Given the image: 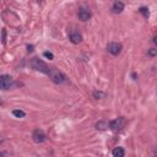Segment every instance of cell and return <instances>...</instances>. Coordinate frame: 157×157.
I'll return each instance as SVG.
<instances>
[{
    "instance_id": "obj_11",
    "label": "cell",
    "mask_w": 157,
    "mask_h": 157,
    "mask_svg": "<svg viewBox=\"0 0 157 157\" xmlns=\"http://www.w3.org/2000/svg\"><path fill=\"white\" fill-rule=\"evenodd\" d=\"M12 114H14L16 118H23L25 115H26V113H25L23 110H21V109H14V110H12Z\"/></svg>"
},
{
    "instance_id": "obj_10",
    "label": "cell",
    "mask_w": 157,
    "mask_h": 157,
    "mask_svg": "<svg viewBox=\"0 0 157 157\" xmlns=\"http://www.w3.org/2000/svg\"><path fill=\"white\" fill-rule=\"evenodd\" d=\"M124 155H125V151L123 147H115L113 150V157H124Z\"/></svg>"
},
{
    "instance_id": "obj_16",
    "label": "cell",
    "mask_w": 157,
    "mask_h": 157,
    "mask_svg": "<svg viewBox=\"0 0 157 157\" xmlns=\"http://www.w3.org/2000/svg\"><path fill=\"white\" fill-rule=\"evenodd\" d=\"M93 96L96 97V98H100V97H103V96H104V93H102V92H97V91H94V92H93Z\"/></svg>"
},
{
    "instance_id": "obj_15",
    "label": "cell",
    "mask_w": 157,
    "mask_h": 157,
    "mask_svg": "<svg viewBox=\"0 0 157 157\" xmlns=\"http://www.w3.org/2000/svg\"><path fill=\"white\" fill-rule=\"evenodd\" d=\"M148 55H151V57H155V55H157V49H150L148 51Z\"/></svg>"
},
{
    "instance_id": "obj_1",
    "label": "cell",
    "mask_w": 157,
    "mask_h": 157,
    "mask_svg": "<svg viewBox=\"0 0 157 157\" xmlns=\"http://www.w3.org/2000/svg\"><path fill=\"white\" fill-rule=\"evenodd\" d=\"M48 75H49V77H51V80L54 82V84H58V85L65 84V82L68 81L67 80V76H65L61 71H59L58 69H55V68H51Z\"/></svg>"
},
{
    "instance_id": "obj_14",
    "label": "cell",
    "mask_w": 157,
    "mask_h": 157,
    "mask_svg": "<svg viewBox=\"0 0 157 157\" xmlns=\"http://www.w3.org/2000/svg\"><path fill=\"white\" fill-rule=\"evenodd\" d=\"M43 55L47 58V59H49V60H52V59H54V55H53V53H51V52H44L43 53Z\"/></svg>"
},
{
    "instance_id": "obj_12",
    "label": "cell",
    "mask_w": 157,
    "mask_h": 157,
    "mask_svg": "<svg viewBox=\"0 0 157 157\" xmlns=\"http://www.w3.org/2000/svg\"><path fill=\"white\" fill-rule=\"evenodd\" d=\"M96 126H97V129H100V130H104L106 128H108V124L106 122H98L96 124Z\"/></svg>"
},
{
    "instance_id": "obj_3",
    "label": "cell",
    "mask_w": 157,
    "mask_h": 157,
    "mask_svg": "<svg viewBox=\"0 0 157 157\" xmlns=\"http://www.w3.org/2000/svg\"><path fill=\"white\" fill-rule=\"evenodd\" d=\"M124 125H125V119H124L123 117L120 118H117V119H114V120H112L109 123V128L112 129L113 131H119V130H122Z\"/></svg>"
},
{
    "instance_id": "obj_9",
    "label": "cell",
    "mask_w": 157,
    "mask_h": 157,
    "mask_svg": "<svg viewBox=\"0 0 157 157\" xmlns=\"http://www.w3.org/2000/svg\"><path fill=\"white\" fill-rule=\"evenodd\" d=\"M112 10L114 14H120V12L124 10V4L122 1H115L112 6Z\"/></svg>"
},
{
    "instance_id": "obj_17",
    "label": "cell",
    "mask_w": 157,
    "mask_h": 157,
    "mask_svg": "<svg viewBox=\"0 0 157 157\" xmlns=\"http://www.w3.org/2000/svg\"><path fill=\"white\" fill-rule=\"evenodd\" d=\"M6 42V31L3 30V44H5Z\"/></svg>"
},
{
    "instance_id": "obj_13",
    "label": "cell",
    "mask_w": 157,
    "mask_h": 157,
    "mask_svg": "<svg viewBox=\"0 0 157 157\" xmlns=\"http://www.w3.org/2000/svg\"><path fill=\"white\" fill-rule=\"evenodd\" d=\"M139 11L144 15V17H148V15H150V12H148V9H147V7H144V6H142V7H140Z\"/></svg>"
},
{
    "instance_id": "obj_7",
    "label": "cell",
    "mask_w": 157,
    "mask_h": 157,
    "mask_svg": "<svg viewBox=\"0 0 157 157\" xmlns=\"http://www.w3.org/2000/svg\"><path fill=\"white\" fill-rule=\"evenodd\" d=\"M70 42L74 43V44H78L82 42V36L78 31H70Z\"/></svg>"
},
{
    "instance_id": "obj_18",
    "label": "cell",
    "mask_w": 157,
    "mask_h": 157,
    "mask_svg": "<svg viewBox=\"0 0 157 157\" xmlns=\"http://www.w3.org/2000/svg\"><path fill=\"white\" fill-rule=\"evenodd\" d=\"M27 51L28 52H33V45H32V44L31 45H27Z\"/></svg>"
},
{
    "instance_id": "obj_2",
    "label": "cell",
    "mask_w": 157,
    "mask_h": 157,
    "mask_svg": "<svg viewBox=\"0 0 157 157\" xmlns=\"http://www.w3.org/2000/svg\"><path fill=\"white\" fill-rule=\"evenodd\" d=\"M31 67L32 69L37 70V71H41V73H44V74H49V70H51V68H48V65L43 60L38 59V58H33L31 60Z\"/></svg>"
},
{
    "instance_id": "obj_8",
    "label": "cell",
    "mask_w": 157,
    "mask_h": 157,
    "mask_svg": "<svg viewBox=\"0 0 157 157\" xmlns=\"http://www.w3.org/2000/svg\"><path fill=\"white\" fill-rule=\"evenodd\" d=\"M78 19L81 20V21H88L91 19V11L88 9H86V7H81L80 10H78Z\"/></svg>"
},
{
    "instance_id": "obj_4",
    "label": "cell",
    "mask_w": 157,
    "mask_h": 157,
    "mask_svg": "<svg viewBox=\"0 0 157 157\" xmlns=\"http://www.w3.org/2000/svg\"><path fill=\"white\" fill-rule=\"evenodd\" d=\"M12 86V77L10 75H1L0 77V87L1 90H9Z\"/></svg>"
},
{
    "instance_id": "obj_20",
    "label": "cell",
    "mask_w": 157,
    "mask_h": 157,
    "mask_svg": "<svg viewBox=\"0 0 157 157\" xmlns=\"http://www.w3.org/2000/svg\"><path fill=\"white\" fill-rule=\"evenodd\" d=\"M154 156H155V157H157V148H156L155 152H154Z\"/></svg>"
},
{
    "instance_id": "obj_19",
    "label": "cell",
    "mask_w": 157,
    "mask_h": 157,
    "mask_svg": "<svg viewBox=\"0 0 157 157\" xmlns=\"http://www.w3.org/2000/svg\"><path fill=\"white\" fill-rule=\"evenodd\" d=\"M154 43L157 45V37H155V38H154Z\"/></svg>"
},
{
    "instance_id": "obj_5",
    "label": "cell",
    "mask_w": 157,
    "mask_h": 157,
    "mask_svg": "<svg viewBox=\"0 0 157 157\" xmlns=\"http://www.w3.org/2000/svg\"><path fill=\"white\" fill-rule=\"evenodd\" d=\"M122 44L120 43H117V42H113L108 45V52L110 53L112 55H119L122 53Z\"/></svg>"
},
{
    "instance_id": "obj_6",
    "label": "cell",
    "mask_w": 157,
    "mask_h": 157,
    "mask_svg": "<svg viewBox=\"0 0 157 157\" xmlns=\"http://www.w3.org/2000/svg\"><path fill=\"white\" fill-rule=\"evenodd\" d=\"M32 139H33V141H35V142H37V144H41V142L45 141L47 136H45V134L43 133L42 130L37 129V130H35V131H33V134H32Z\"/></svg>"
}]
</instances>
